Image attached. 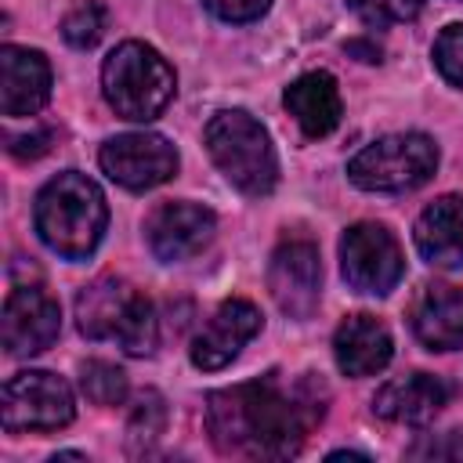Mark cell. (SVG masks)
<instances>
[{"label": "cell", "instance_id": "2", "mask_svg": "<svg viewBox=\"0 0 463 463\" xmlns=\"http://www.w3.org/2000/svg\"><path fill=\"white\" fill-rule=\"evenodd\" d=\"M109 224V206L101 188L76 170L51 177L36 195V232L65 260H83L94 253Z\"/></svg>", "mask_w": 463, "mask_h": 463}, {"label": "cell", "instance_id": "24", "mask_svg": "<svg viewBox=\"0 0 463 463\" xmlns=\"http://www.w3.org/2000/svg\"><path fill=\"white\" fill-rule=\"evenodd\" d=\"M434 65L452 87H463V22L441 29L434 40Z\"/></svg>", "mask_w": 463, "mask_h": 463}, {"label": "cell", "instance_id": "22", "mask_svg": "<svg viewBox=\"0 0 463 463\" xmlns=\"http://www.w3.org/2000/svg\"><path fill=\"white\" fill-rule=\"evenodd\" d=\"M105 25H109V11H105L98 0H87V4H80V7H72V11L65 14L61 36H65L72 47L87 51V47H94V43L101 40Z\"/></svg>", "mask_w": 463, "mask_h": 463}, {"label": "cell", "instance_id": "5", "mask_svg": "<svg viewBox=\"0 0 463 463\" xmlns=\"http://www.w3.org/2000/svg\"><path fill=\"white\" fill-rule=\"evenodd\" d=\"M206 152L217 163V170L246 195H268L279 181V163L268 130L250 112H217L206 123Z\"/></svg>", "mask_w": 463, "mask_h": 463}, {"label": "cell", "instance_id": "1", "mask_svg": "<svg viewBox=\"0 0 463 463\" xmlns=\"http://www.w3.org/2000/svg\"><path fill=\"white\" fill-rule=\"evenodd\" d=\"M318 420L322 398L307 380L286 387L275 376H260L206 398L210 441L235 459H289Z\"/></svg>", "mask_w": 463, "mask_h": 463}, {"label": "cell", "instance_id": "26", "mask_svg": "<svg viewBox=\"0 0 463 463\" xmlns=\"http://www.w3.org/2000/svg\"><path fill=\"white\" fill-rule=\"evenodd\" d=\"M47 141H51V130H33V134H22V137L7 134V152L14 159H36V156L47 152Z\"/></svg>", "mask_w": 463, "mask_h": 463}, {"label": "cell", "instance_id": "12", "mask_svg": "<svg viewBox=\"0 0 463 463\" xmlns=\"http://www.w3.org/2000/svg\"><path fill=\"white\" fill-rule=\"evenodd\" d=\"M213 213L199 203H163L145 221L148 250L159 260H188L213 239Z\"/></svg>", "mask_w": 463, "mask_h": 463}, {"label": "cell", "instance_id": "18", "mask_svg": "<svg viewBox=\"0 0 463 463\" xmlns=\"http://www.w3.org/2000/svg\"><path fill=\"white\" fill-rule=\"evenodd\" d=\"M416 250L434 268L463 264V199L441 195L416 217Z\"/></svg>", "mask_w": 463, "mask_h": 463}, {"label": "cell", "instance_id": "6", "mask_svg": "<svg viewBox=\"0 0 463 463\" xmlns=\"http://www.w3.org/2000/svg\"><path fill=\"white\" fill-rule=\"evenodd\" d=\"M438 148L427 134H387L347 163V177L365 192H405L430 181Z\"/></svg>", "mask_w": 463, "mask_h": 463}, {"label": "cell", "instance_id": "21", "mask_svg": "<svg viewBox=\"0 0 463 463\" xmlns=\"http://www.w3.org/2000/svg\"><path fill=\"white\" fill-rule=\"evenodd\" d=\"M163 423H166V405L156 391H145L130 412V423H127V438H130V452H145L159 434H163Z\"/></svg>", "mask_w": 463, "mask_h": 463}, {"label": "cell", "instance_id": "23", "mask_svg": "<svg viewBox=\"0 0 463 463\" xmlns=\"http://www.w3.org/2000/svg\"><path fill=\"white\" fill-rule=\"evenodd\" d=\"M347 7L365 22V25H394V22H409L420 14L423 0H347Z\"/></svg>", "mask_w": 463, "mask_h": 463}, {"label": "cell", "instance_id": "7", "mask_svg": "<svg viewBox=\"0 0 463 463\" xmlns=\"http://www.w3.org/2000/svg\"><path fill=\"white\" fill-rule=\"evenodd\" d=\"M340 268H344V279L358 293L383 297L402 282L405 257H402L398 239L383 224L362 221V224H351L340 239Z\"/></svg>", "mask_w": 463, "mask_h": 463}, {"label": "cell", "instance_id": "8", "mask_svg": "<svg viewBox=\"0 0 463 463\" xmlns=\"http://www.w3.org/2000/svg\"><path fill=\"white\" fill-rule=\"evenodd\" d=\"M76 416L72 391L47 369L14 373L4 383V427L7 430H58Z\"/></svg>", "mask_w": 463, "mask_h": 463}, {"label": "cell", "instance_id": "20", "mask_svg": "<svg viewBox=\"0 0 463 463\" xmlns=\"http://www.w3.org/2000/svg\"><path fill=\"white\" fill-rule=\"evenodd\" d=\"M80 387L94 405H119L127 398V376L119 365L90 358L80 365Z\"/></svg>", "mask_w": 463, "mask_h": 463}, {"label": "cell", "instance_id": "11", "mask_svg": "<svg viewBox=\"0 0 463 463\" xmlns=\"http://www.w3.org/2000/svg\"><path fill=\"white\" fill-rule=\"evenodd\" d=\"M61 311L51 293L40 286H18L4 304V347L14 358L47 351L58 340Z\"/></svg>", "mask_w": 463, "mask_h": 463}, {"label": "cell", "instance_id": "17", "mask_svg": "<svg viewBox=\"0 0 463 463\" xmlns=\"http://www.w3.org/2000/svg\"><path fill=\"white\" fill-rule=\"evenodd\" d=\"M333 354H336V365L340 373L347 376H373L380 373L391 354H394V344H391V333L380 318L373 315H351L340 322L336 336H333Z\"/></svg>", "mask_w": 463, "mask_h": 463}, {"label": "cell", "instance_id": "9", "mask_svg": "<svg viewBox=\"0 0 463 463\" xmlns=\"http://www.w3.org/2000/svg\"><path fill=\"white\" fill-rule=\"evenodd\" d=\"M101 170L130 188V192H145V188H156L163 181H170L177 174V152L166 137L159 134H119V137H109L101 145Z\"/></svg>", "mask_w": 463, "mask_h": 463}, {"label": "cell", "instance_id": "25", "mask_svg": "<svg viewBox=\"0 0 463 463\" xmlns=\"http://www.w3.org/2000/svg\"><path fill=\"white\" fill-rule=\"evenodd\" d=\"M221 22H253V18H260L268 7H271V0H203Z\"/></svg>", "mask_w": 463, "mask_h": 463}, {"label": "cell", "instance_id": "4", "mask_svg": "<svg viewBox=\"0 0 463 463\" xmlns=\"http://www.w3.org/2000/svg\"><path fill=\"white\" fill-rule=\"evenodd\" d=\"M101 87H105V98L116 109V116L148 123L174 98V69L166 65V58L156 47H148L141 40H127L105 58Z\"/></svg>", "mask_w": 463, "mask_h": 463}, {"label": "cell", "instance_id": "3", "mask_svg": "<svg viewBox=\"0 0 463 463\" xmlns=\"http://www.w3.org/2000/svg\"><path fill=\"white\" fill-rule=\"evenodd\" d=\"M76 326L90 340H116L127 354H148L159 336L152 300L116 275H101L80 289Z\"/></svg>", "mask_w": 463, "mask_h": 463}, {"label": "cell", "instance_id": "10", "mask_svg": "<svg viewBox=\"0 0 463 463\" xmlns=\"http://www.w3.org/2000/svg\"><path fill=\"white\" fill-rule=\"evenodd\" d=\"M268 289L289 318H307L318 307V293H322V264L315 242L307 239L282 242L268 264Z\"/></svg>", "mask_w": 463, "mask_h": 463}, {"label": "cell", "instance_id": "16", "mask_svg": "<svg viewBox=\"0 0 463 463\" xmlns=\"http://www.w3.org/2000/svg\"><path fill=\"white\" fill-rule=\"evenodd\" d=\"M449 402V387L430 376V373H409L402 380H391L376 391L373 412L387 423H405V427H423L430 423L441 405Z\"/></svg>", "mask_w": 463, "mask_h": 463}, {"label": "cell", "instance_id": "15", "mask_svg": "<svg viewBox=\"0 0 463 463\" xmlns=\"http://www.w3.org/2000/svg\"><path fill=\"white\" fill-rule=\"evenodd\" d=\"M412 333L430 351H456L463 347V289L449 282L423 286L409 311Z\"/></svg>", "mask_w": 463, "mask_h": 463}, {"label": "cell", "instance_id": "14", "mask_svg": "<svg viewBox=\"0 0 463 463\" xmlns=\"http://www.w3.org/2000/svg\"><path fill=\"white\" fill-rule=\"evenodd\" d=\"M51 98V65L40 51L7 43L0 51V109L4 116H33Z\"/></svg>", "mask_w": 463, "mask_h": 463}, {"label": "cell", "instance_id": "13", "mask_svg": "<svg viewBox=\"0 0 463 463\" xmlns=\"http://www.w3.org/2000/svg\"><path fill=\"white\" fill-rule=\"evenodd\" d=\"M260 333V311L250 300H224L192 340V362L199 369H224Z\"/></svg>", "mask_w": 463, "mask_h": 463}, {"label": "cell", "instance_id": "19", "mask_svg": "<svg viewBox=\"0 0 463 463\" xmlns=\"http://www.w3.org/2000/svg\"><path fill=\"white\" fill-rule=\"evenodd\" d=\"M286 109L307 137H326L340 123V90L329 72H307L286 87Z\"/></svg>", "mask_w": 463, "mask_h": 463}]
</instances>
